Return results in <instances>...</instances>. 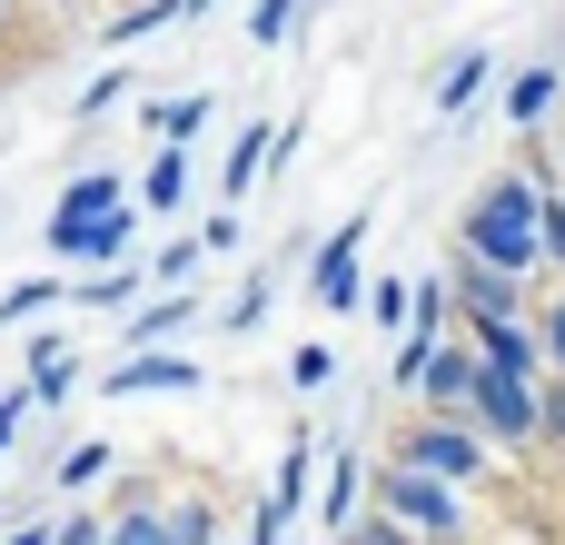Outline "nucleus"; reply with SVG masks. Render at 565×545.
Returning <instances> with one entry per match:
<instances>
[{
  "label": "nucleus",
  "instance_id": "1",
  "mask_svg": "<svg viewBox=\"0 0 565 545\" xmlns=\"http://www.w3.org/2000/svg\"><path fill=\"white\" fill-rule=\"evenodd\" d=\"M457 248H467V258H487V268H507V278L546 268V258H536V189H526L516 169H497V179L467 199V218H457Z\"/></svg>",
  "mask_w": 565,
  "mask_h": 545
},
{
  "label": "nucleus",
  "instance_id": "2",
  "mask_svg": "<svg viewBox=\"0 0 565 545\" xmlns=\"http://www.w3.org/2000/svg\"><path fill=\"white\" fill-rule=\"evenodd\" d=\"M367 506L377 516H397L417 545H457L467 536V487H437V477H417V467H367Z\"/></svg>",
  "mask_w": 565,
  "mask_h": 545
},
{
  "label": "nucleus",
  "instance_id": "3",
  "mask_svg": "<svg viewBox=\"0 0 565 545\" xmlns=\"http://www.w3.org/2000/svg\"><path fill=\"white\" fill-rule=\"evenodd\" d=\"M397 467H417V477H437V487H477V477L497 467V447H487L467 417H417V427L397 437Z\"/></svg>",
  "mask_w": 565,
  "mask_h": 545
},
{
  "label": "nucleus",
  "instance_id": "4",
  "mask_svg": "<svg viewBox=\"0 0 565 545\" xmlns=\"http://www.w3.org/2000/svg\"><path fill=\"white\" fill-rule=\"evenodd\" d=\"M467 427L487 437V447H536V377H507V367H487L477 357V387H467Z\"/></svg>",
  "mask_w": 565,
  "mask_h": 545
},
{
  "label": "nucleus",
  "instance_id": "5",
  "mask_svg": "<svg viewBox=\"0 0 565 545\" xmlns=\"http://www.w3.org/2000/svg\"><path fill=\"white\" fill-rule=\"evenodd\" d=\"M308 298H318V308H338V318H358V308H367V218H348V228H328V238H318V258H308Z\"/></svg>",
  "mask_w": 565,
  "mask_h": 545
},
{
  "label": "nucleus",
  "instance_id": "6",
  "mask_svg": "<svg viewBox=\"0 0 565 545\" xmlns=\"http://www.w3.org/2000/svg\"><path fill=\"white\" fill-rule=\"evenodd\" d=\"M447 278V298H457V328H477V318H526V278H507V268H487V258H447L437 268Z\"/></svg>",
  "mask_w": 565,
  "mask_h": 545
},
{
  "label": "nucleus",
  "instance_id": "7",
  "mask_svg": "<svg viewBox=\"0 0 565 545\" xmlns=\"http://www.w3.org/2000/svg\"><path fill=\"white\" fill-rule=\"evenodd\" d=\"M119 199H129V179H119V169H79V179H70V189L50 199V228H40V238H50V258H60V248H70V238H79L89 218H109Z\"/></svg>",
  "mask_w": 565,
  "mask_h": 545
},
{
  "label": "nucleus",
  "instance_id": "8",
  "mask_svg": "<svg viewBox=\"0 0 565 545\" xmlns=\"http://www.w3.org/2000/svg\"><path fill=\"white\" fill-rule=\"evenodd\" d=\"M467 387H477V348L467 338H437L407 397H417V417H467Z\"/></svg>",
  "mask_w": 565,
  "mask_h": 545
},
{
  "label": "nucleus",
  "instance_id": "9",
  "mask_svg": "<svg viewBox=\"0 0 565 545\" xmlns=\"http://www.w3.org/2000/svg\"><path fill=\"white\" fill-rule=\"evenodd\" d=\"M189 387H199V357H179V348H139V357L109 367L99 397H189Z\"/></svg>",
  "mask_w": 565,
  "mask_h": 545
},
{
  "label": "nucleus",
  "instance_id": "10",
  "mask_svg": "<svg viewBox=\"0 0 565 545\" xmlns=\"http://www.w3.org/2000/svg\"><path fill=\"white\" fill-rule=\"evenodd\" d=\"M199 308H209L199 288H159L149 308H119V357H139V348H169V338H179Z\"/></svg>",
  "mask_w": 565,
  "mask_h": 545
},
{
  "label": "nucleus",
  "instance_id": "11",
  "mask_svg": "<svg viewBox=\"0 0 565 545\" xmlns=\"http://www.w3.org/2000/svg\"><path fill=\"white\" fill-rule=\"evenodd\" d=\"M487 367H507V377H546V348H536V318H477V328H457Z\"/></svg>",
  "mask_w": 565,
  "mask_h": 545
},
{
  "label": "nucleus",
  "instance_id": "12",
  "mask_svg": "<svg viewBox=\"0 0 565 545\" xmlns=\"http://www.w3.org/2000/svg\"><path fill=\"white\" fill-rule=\"evenodd\" d=\"M358 506H367V457L338 437V447H318V516H328V536H338Z\"/></svg>",
  "mask_w": 565,
  "mask_h": 545
},
{
  "label": "nucleus",
  "instance_id": "13",
  "mask_svg": "<svg viewBox=\"0 0 565 545\" xmlns=\"http://www.w3.org/2000/svg\"><path fill=\"white\" fill-rule=\"evenodd\" d=\"M129 238H139V199H119L109 218H89V228L60 248V268H119V258H129Z\"/></svg>",
  "mask_w": 565,
  "mask_h": 545
},
{
  "label": "nucleus",
  "instance_id": "14",
  "mask_svg": "<svg viewBox=\"0 0 565 545\" xmlns=\"http://www.w3.org/2000/svg\"><path fill=\"white\" fill-rule=\"evenodd\" d=\"M159 526H169V545H218V496L209 487H159Z\"/></svg>",
  "mask_w": 565,
  "mask_h": 545
},
{
  "label": "nucleus",
  "instance_id": "15",
  "mask_svg": "<svg viewBox=\"0 0 565 545\" xmlns=\"http://www.w3.org/2000/svg\"><path fill=\"white\" fill-rule=\"evenodd\" d=\"M556 109H565V70H516V79H507V119H516V129H546Z\"/></svg>",
  "mask_w": 565,
  "mask_h": 545
},
{
  "label": "nucleus",
  "instance_id": "16",
  "mask_svg": "<svg viewBox=\"0 0 565 545\" xmlns=\"http://www.w3.org/2000/svg\"><path fill=\"white\" fill-rule=\"evenodd\" d=\"M268 149H278V129H268V119L228 139V159H218V209H238V189H248V179L268 169Z\"/></svg>",
  "mask_w": 565,
  "mask_h": 545
},
{
  "label": "nucleus",
  "instance_id": "17",
  "mask_svg": "<svg viewBox=\"0 0 565 545\" xmlns=\"http://www.w3.org/2000/svg\"><path fill=\"white\" fill-rule=\"evenodd\" d=\"M308 487H318V437L298 427V437H288V457H278V477H268V506H278V516H298V506H308Z\"/></svg>",
  "mask_w": 565,
  "mask_h": 545
},
{
  "label": "nucleus",
  "instance_id": "18",
  "mask_svg": "<svg viewBox=\"0 0 565 545\" xmlns=\"http://www.w3.org/2000/svg\"><path fill=\"white\" fill-rule=\"evenodd\" d=\"M129 199H149V218H169V209L189 199V149H149V179H139Z\"/></svg>",
  "mask_w": 565,
  "mask_h": 545
},
{
  "label": "nucleus",
  "instance_id": "19",
  "mask_svg": "<svg viewBox=\"0 0 565 545\" xmlns=\"http://www.w3.org/2000/svg\"><path fill=\"white\" fill-rule=\"evenodd\" d=\"M139 288H149V268H129V258H119V268H79V278H70V308H119V298H139Z\"/></svg>",
  "mask_w": 565,
  "mask_h": 545
},
{
  "label": "nucleus",
  "instance_id": "20",
  "mask_svg": "<svg viewBox=\"0 0 565 545\" xmlns=\"http://www.w3.org/2000/svg\"><path fill=\"white\" fill-rule=\"evenodd\" d=\"M109 467H119V457H109V437H79V447H60V467H50V487H60V496H89V487H99Z\"/></svg>",
  "mask_w": 565,
  "mask_h": 545
},
{
  "label": "nucleus",
  "instance_id": "21",
  "mask_svg": "<svg viewBox=\"0 0 565 545\" xmlns=\"http://www.w3.org/2000/svg\"><path fill=\"white\" fill-rule=\"evenodd\" d=\"M139 119H149V139H169V149H179V139H199V129H209V89H189V99H149Z\"/></svg>",
  "mask_w": 565,
  "mask_h": 545
},
{
  "label": "nucleus",
  "instance_id": "22",
  "mask_svg": "<svg viewBox=\"0 0 565 545\" xmlns=\"http://www.w3.org/2000/svg\"><path fill=\"white\" fill-rule=\"evenodd\" d=\"M70 298V278H20V288H0V328H40V308H60Z\"/></svg>",
  "mask_w": 565,
  "mask_h": 545
},
{
  "label": "nucleus",
  "instance_id": "23",
  "mask_svg": "<svg viewBox=\"0 0 565 545\" xmlns=\"http://www.w3.org/2000/svg\"><path fill=\"white\" fill-rule=\"evenodd\" d=\"M487 70H497V60H487V50H457V60H447V79H437V109H447V119H457V109H467V99H477V89H487Z\"/></svg>",
  "mask_w": 565,
  "mask_h": 545
},
{
  "label": "nucleus",
  "instance_id": "24",
  "mask_svg": "<svg viewBox=\"0 0 565 545\" xmlns=\"http://www.w3.org/2000/svg\"><path fill=\"white\" fill-rule=\"evenodd\" d=\"M169 20H189V0H129V10L109 20V40L129 50V40H149V30H169Z\"/></svg>",
  "mask_w": 565,
  "mask_h": 545
},
{
  "label": "nucleus",
  "instance_id": "25",
  "mask_svg": "<svg viewBox=\"0 0 565 545\" xmlns=\"http://www.w3.org/2000/svg\"><path fill=\"white\" fill-rule=\"evenodd\" d=\"M407 308H417V288H407V278H367V308H358V318H377V328H397V338H407Z\"/></svg>",
  "mask_w": 565,
  "mask_h": 545
},
{
  "label": "nucleus",
  "instance_id": "26",
  "mask_svg": "<svg viewBox=\"0 0 565 545\" xmlns=\"http://www.w3.org/2000/svg\"><path fill=\"white\" fill-rule=\"evenodd\" d=\"M298 10H308V0H248V40H258V50L298 40Z\"/></svg>",
  "mask_w": 565,
  "mask_h": 545
},
{
  "label": "nucleus",
  "instance_id": "27",
  "mask_svg": "<svg viewBox=\"0 0 565 545\" xmlns=\"http://www.w3.org/2000/svg\"><path fill=\"white\" fill-rule=\"evenodd\" d=\"M536 447L565 457V377H536Z\"/></svg>",
  "mask_w": 565,
  "mask_h": 545
},
{
  "label": "nucleus",
  "instance_id": "28",
  "mask_svg": "<svg viewBox=\"0 0 565 545\" xmlns=\"http://www.w3.org/2000/svg\"><path fill=\"white\" fill-rule=\"evenodd\" d=\"M199 278V238H169V248H149V288H189Z\"/></svg>",
  "mask_w": 565,
  "mask_h": 545
},
{
  "label": "nucleus",
  "instance_id": "29",
  "mask_svg": "<svg viewBox=\"0 0 565 545\" xmlns=\"http://www.w3.org/2000/svg\"><path fill=\"white\" fill-rule=\"evenodd\" d=\"M99 545H169V526H159V506H129V516L99 526Z\"/></svg>",
  "mask_w": 565,
  "mask_h": 545
},
{
  "label": "nucleus",
  "instance_id": "30",
  "mask_svg": "<svg viewBox=\"0 0 565 545\" xmlns=\"http://www.w3.org/2000/svg\"><path fill=\"white\" fill-rule=\"evenodd\" d=\"M338 545H417V536H407L397 516H377V506H358V516L338 526Z\"/></svg>",
  "mask_w": 565,
  "mask_h": 545
},
{
  "label": "nucleus",
  "instance_id": "31",
  "mask_svg": "<svg viewBox=\"0 0 565 545\" xmlns=\"http://www.w3.org/2000/svg\"><path fill=\"white\" fill-rule=\"evenodd\" d=\"M119 99H129V70H89L70 109H79V119H99V109H119Z\"/></svg>",
  "mask_w": 565,
  "mask_h": 545
},
{
  "label": "nucleus",
  "instance_id": "32",
  "mask_svg": "<svg viewBox=\"0 0 565 545\" xmlns=\"http://www.w3.org/2000/svg\"><path fill=\"white\" fill-rule=\"evenodd\" d=\"M536 318V348H546V377H565V288L546 298V308H526Z\"/></svg>",
  "mask_w": 565,
  "mask_h": 545
},
{
  "label": "nucleus",
  "instance_id": "33",
  "mask_svg": "<svg viewBox=\"0 0 565 545\" xmlns=\"http://www.w3.org/2000/svg\"><path fill=\"white\" fill-rule=\"evenodd\" d=\"M228 248H248V218H238V209H209V228H199V258H228Z\"/></svg>",
  "mask_w": 565,
  "mask_h": 545
},
{
  "label": "nucleus",
  "instance_id": "34",
  "mask_svg": "<svg viewBox=\"0 0 565 545\" xmlns=\"http://www.w3.org/2000/svg\"><path fill=\"white\" fill-rule=\"evenodd\" d=\"M70 397H79V357H60V367L30 377V407H70Z\"/></svg>",
  "mask_w": 565,
  "mask_h": 545
},
{
  "label": "nucleus",
  "instance_id": "35",
  "mask_svg": "<svg viewBox=\"0 0 565 545\" xmlns=\"http://www.w3.org/2000/svg\"><path fill=\"white\" fill-rule=\"evenodd\" d=\"M328 377H338V357H328V348H318V338H308V348H298V357H288V387H308V397H318V387H328Z\"/></svg>",
  "mask_w": 565,
  "mask_h": 545
},
{
  "label": "nucleus",
  "instance_id": "36",
  "mask_svg": "<svg viewBox=\"0 0 565 545\" xmlns=\"http://www.w3.org/2000/svg\"><path fill=\"white\" fill-rule=\"evenodd\" d=\"M218 318H228V338H248V328L268 318V278H248V288H238V308H218Z\"/></svg>",
  "mask_w": 565,
  "mask_h": 545
},
{
  "label": "nucleus",
  "instance_id": "37",
  "mask_svg": "<svg viewBox=\"0 0 565 545\" xmlns=\"http://www.w3.org/2000/svg\"><path fill=\"white\" fill-rule=\"evenodd\" d=\"M20 357H30V377H40V367H60V357H79V348H70L60 328H30V348H20Z\"/></svg>",
  "mask_w": 565,
  "mask_h": 545
},
{
  "label": "nucleus",
  "instance_id": "38",
  "mask_svg": "<svg viewBox=\"0 0 565 545\" xmlns=\"http://www.w3.org/2000/svg\"><path fill=\"white\" fill-rule=\"evenodd\" d=\"M99 526H109L99 506H70V526H50V545H99Z\"/></svg>",
  "mask_w": 565,
  "mask_h": 545
},
{
  "label": "nucleus",
  "instance_id": "39",
  "mask_svg": "<svg viewBox=\"0 0 565 545\" xmlns=\"http://www.w3.org/2000/svg\"><path fill=\"white\" fill-rule=\"evenodd\" d=\"M0 545H50V526H40V516H20V526H0Z\"/></svg>",
  "mask_w": 565,
  "mask_h": 545
},
{
  "label": "nucleus",
  "instance_id": "40",
  "mask_svg": "<svg viewBox=\"0 0 565 545\" xmlns=\"http://www.w3.org/2000/svg\"><path fill=\"white\" fill-rule=\"evenodd\" d=\"M0 526H20V496H10V487H0Z\"/></svg>",
  "mask_w": 565,
  "mask_h": 545
},
{
  "label": "nucleus",
  "instance_id": "41",
  "mask_svg": "<svg viewBox=\"0 0 565 545\" xmlns=\"http://www.w3.org/2000/svg\"><path fill=\"white\" fill-rule=\"evenodd\" d=\"M199 10H218V0H189V20H199Z\"/></svg>",
  "mask_w": 565,
  "mask_h": 545
},
{
  "label": "nucleus",
  "instance_id": "42",
  "mask_svg": "<svg viewBox=\"0 0 565 545\" xmlns=\"http://www.w3.org/2000/svg\"><path fill=\"white\" fill-rule=\"evenodd\" d=\"M556 169H565V129H556Z\"/></svg>",
  "mask_w": 565,
  "mask_h": 545
},
{
  "label": "nucleus",
  "instance_id": "43",
  "mask_svg": "<svg viewBox=\"0 0 565 545\" xmlns=\"http://www.w3.org/2000/svg\"><path fill=\"white\" fill-rule=\"evenodd\" d=\"M0 30H10V0H0Z\"/></svg>",
  "mask_w": 565,
  "mask_h": 545
},
{
  "label": "nucleus",
  "instance_id": "44",
  "mask_svg": "<svg viewBox=\"0 0 565 545\" xmlns=\"http://www.w3.org/2000/svg\"><path fill=\"white\" fill-rule=\"evenodd\" d=\"M50 10H79V0H50Z\"/></svg>",
  "mask_w": 565,
  "mask_h": 545
},
{
  "label": "nucleus",
  "instance_id": "45",
  "mask_svg": "<svg viewBox=\"0 0 565 545\" xmlns=\"http://www.w3.org/2000/svg\"><path fill=\"white\" fill-rule=\"evenodd\" d=\"M457 545H477V536H457Z\"/></svg>",
  "mask_w": 565,
  "mask_h": 545
},
{
  "label": "nucleus",
  "instance_id": "46",
  "mask_svg": "<svg viewBox=\"0 0 565 545\" xmlns=\"http://www.w3.org/2000/svg\"><path fill=\"white\" fill-rule=\"evenodd\" d=\"M218 545H228V536H218Z\"/></svg>",
  "mask_w": 565,
  "mask_h": 545
}]
</instances>
